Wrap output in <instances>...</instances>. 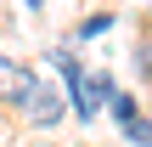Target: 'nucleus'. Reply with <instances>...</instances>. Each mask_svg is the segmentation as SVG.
I'll return each instance as SVG.
<instances>
[{
    "label": "nucleus",
    "instance_id": "obj_3",
    "mask_svg": "<svg viewBox=\"0 0 152 147\" xmlns=\"http://www.w3.org/2000/svg\"><path fill=\"white\" fill-rule=\"evenodd\" d=\"M124 136H130L135 147H152V119H141V113H135V119H124Z\"/></svg>",
    "mask_w": 152,
    "mask_h": 147
},
{
    "label": "nucleus",
    "instance_id": "obj_7",
    "mask_svg": "<svg viewBox=\"0 0 152 147\" xmlns=\"http://www.w3.org/2000/svg\"><path fill=\"white\" fill-rule=\"evenodd\" d=\"M23 6H45V0H23Z\"/></svg>",
    "mask_w": 152,
    "mask_h": 147
},
{
    "label": "nucleus",
    "instance_id": "obj_2",
    "mask_svg": "<svg viewBox=\"0 0 152 147\" xmlns=\"http://www.w3.org/2000/svg\"><path fill=\"white\" fill-rule=\"evenodd\" d=\"M23 113H28L34 125H45V130H51V125L62 119V91H56V85H34V96L23 102Z\"/></svg>",
    "mask_w": 152,
    "mask_h": 147
},
{
    "label": "nucleus",
    "instance_id": "obj_5",
    "mask_svg": "<svg viewBox=\"0 0 152 147\" xmlns=\"http://www.w3.org/2000/svg\"><path fill=\"white\" fill-rule=\"evenodd\" d=\"M107 108H113V119H118V125H124V119H135V96H130V91H113V102H107Z\"/></svg>",
    "mask_w": 152,
    "mask_h": 147
},
{
    "label": "nucleus",
    "instance_id": "obj_4",
    "mask_svg": "<svg viewBox=\"0 0 152 147\" xmlns=\"http://www.w3.org/2000/svg\"><path fill=\"white\" fill-rule=\"evenodd\" d=\"M135 74H141V79H152V34H141V40H135Z\"/></svg>",
    "mask_w": 152,
    "mask_h": 147
},
{
    "label": "nucleus",
    "instance_id": "obj_1",
    "mask_svg": "<svg viewBox=\"0 0 152 147\" xmlns=\"http://www.w3.org/2000/svg\"><path fill=\"white\" fill-rule=\"evenodd\" d=\"M34 74L23 68V62H11V57H0V102H11V108H23L28 96H34Z\"/></svg>",
    "mask_w": 152,
    "mask_h": 147
},
{
    "label": "nucleus",
    "instance_id": "obj_6",
    "mask_svg": "<svg viewBox=\"0 0 152 147\" xmlns=\"http://www.w3.org/2000/svg\"><path fill=\"white\" fill-rule=\"evenodd\" d=\"M113 28V17H85L79 23V40H96V34H107Z\"/></svg>",
    "mask_w": 152,
    "mask_h": 147
}]
</instances>
